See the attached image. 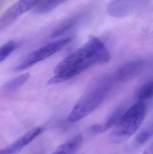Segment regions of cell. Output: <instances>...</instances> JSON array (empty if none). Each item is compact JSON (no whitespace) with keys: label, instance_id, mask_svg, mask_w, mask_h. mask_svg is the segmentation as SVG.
Instances as JSON below:
<instances>
[{"label":"cell","instance_id":"4fadbf2b","mask_svg":"<svg viewBox=\"0 0 153 154\" xmlns=\"http://www.w3.org/2000/svg\"><path fill=\"white\" fill-rule=\"evenodd\" d=\"M153 82H148L143 85L140 90L138 94V98L142 100L151 98L153 96Z\"/></svg>","mask_w":153,"mask_h":154},{"label":"cell","instance_id":"7c38bea8","mask_svg":"<svg viewBox=\"0 0 153 154\" xmlns=\"http://www.w3.org/2000/svg\"><path fill=\"white\" fill-rule=\"evenodd\" d=\"M18 44L13 41L8 42L0 48V63L6 58L15 49Z\"/></svg>","mask_w":153,"mask_h":154},{"label":"cell","instance_id":"52a82bcc","mask_svg":"<svg viewBox=\"0 0 153 154\" xmlns=\"http://www.w3.org/2000/svg\"><path fill=\"white\" fill-rule=\"evenodd\" d=\"M146 65L145 61L142 60L129 62L117 71L115 78L120 81L128 80L141 74L145 69Z\"/></svg>","mask_w":153,"mask_h":154},{"label":"cell","instance_id":"6da1fadb","mask_svg":"<svg viewBox=\"0 0 153 154\" xmlns=\"http://www.w3.org/2000/svg\"><path fill=\"white\" fill-rule=\"evenodd\" d=\"M110 60V54L104 43L97 37L89 40L64 59L56 67V75L48 82L49 85L68 80L94 65H103Z\"/></svg>","mask_w":153,"mask_h":154},{"label":"cell","instance_id":"9a60e30c","mask_svg":"<svg viewBox=\"0 0 153 154\" xmlns=\"http://www.w3.org/2000/svg\"><path fill=\"white\" fill-rule=\"evenodd\" d=\"M144 154H153V144H152L144 152Z\"/></svg>","mask_w":153,"mask_h":154},{"label":"cell","instance_id":"3957f363","mask_svg":"<svg viewBox=\"0 0 153 154\" xmlns=\"http://www.w3.org/2000/svg\"><path fill=\"white\" fill-rule=\"evenodd\" d=\"M110 88L111 82L109 79L96 84L74 107L68 116V121L75 123L93 112L104 101Z\"/></svg>","mask_w":153,"mask_h":154},{"label":"cell","instance_id":"8fae6325","mask_svg":"<svg viewBox=\"0 0 153 154\" xmlns=\"http://www.w3.org/2000/svg\"><path fill=\"white\" fill-rule=\"evenodd\" d=\"M79 20V18L78 17H73L63 22L52 32L51 35V38H57L63 35L65 32L75 26L78 23Z\"/></svg>","mask_w":153,"mask_h":154},{"label":"cell","instance_id":"8992f818","mask_svg":"<svg viewBox=\"0 0 153 154\" xmlns=\"http://www.w3.org/2000/svg\"><path fill=\"white\" fill-rule=\"evenodd\" d=\"M44 130L43 127L35 128L31 129L10 145L0 151V154H17L38 136Z\"/></svg>","mask_w":153,"mask_h":154},{"label":"cell","instance_id":"30bf717a","mask_svg":"<svg viewBox=\"0 0 153 154\" xmlns=\"http://www.w3.org/2000/svg\"><path fill=\"white\" fill-rule=\"evenodd\" d=\"M29 74L28 73L23 74L16 77L5 83L4 86V90L6 92H12L15 91L25 83L29 79Z\"/></svg>","mask_w":153,"mask_h":154},{"label":"cell","instance_id":"7a4b0ae2","mask_svg":"<svg viewBox=\"0 0 153 154\" xmlns=\"http://www.w3.org/2000/svg\"><path fill=\"white\" fill-rule=\"evenodd\" d=\"M146 111V106L142 101L125 111L114 126L110 141L114 143L120 144L128 140L141 126Z\"/></svg>","mask_w":153,"mask_h":154},{"label":"cell","instance_id":"9c48e42d","mask_svg":"<svg viewBox=\"0 0 153 154\" xmlns=\"http://www.w3.org/2000/svg\"><path fill=\"white\" fill-rule=\"evenodd\" d=\"M68 0H41L35 6L34 11L38 14H44L51 11Z\"/></svg>","mask_w":153,"mask_h":154},{"label":"cell","instance_id":"5b68a950","mask_svg":"<svg viewBox=\"0 0 153 154\" xmlns=\"http://www.w3.org/2000/svg\"><path fill=\"white\" fill-rule=\"evenodd\" d=\"M41 0H19L0 17V31L6 29L21 15L35 7Z\"/></svg>","mask_w":153,"mask_h":154},{"label":"cell","instance_id":"277c9868","mask_svg":"<svg viewBox=\"0 0 153 154\" xmlns=\"http://www.w3.org/2000/svg\"><path fill=\"white\" fill-rule=\"evenodd\" d=\"M72 39V37H69L58 40L33 51L14 69V71L15 72L22 71L39 61L48 58L61 50L65 46L70 43Z\"/></svg>","mask_w":153,"mask_h":154},{"label":"cell","instance_id":"ba28073f","mask_svg":"<svg viewBox=\"0 0 153 154\" xmlns=\"http://www.w3.org/2000/svg\"><path fill=\"white\" fill-rule=\"evenodd\" d=\"M82 142V137L78 135L58 146L52 154H75Z\"/></svg>","mask_w":153,"mask_h":154},{"label":"cell","instance_id":"5bb4252c","mask_svg":"<svg viewBox=\"0 0 153 154\" xmlns=\"http://www.w3.org/2000/svg\"><path fill=\"white\" fill-rule=\"evenodd\" d=\"M152 128L144 130L138 134L136 137V143L139 145L144 144L152 137Z\"/></svg>","mask_w":153,"mask_h":154}]
</instances>
